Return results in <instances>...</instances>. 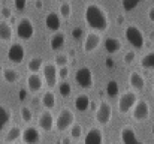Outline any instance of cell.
Wrapping results in <instances>:
<instances>
[{
    "label": "cell",
    "mask_w": 154,
    "mask_h": 144,
    "mask_svg": "<svg viewBox=\"0 0 154 144\" xmlns=\"http://www.w3.org/2000/svg\"><path fill=\"white\" fill-rule=\"evenodd\" d=\"M84 21L94 32H106L109 29V17L108 12L99 3H88L84 8Z\"/></svg>",
    "instance_id": "1"
},
{
    "label": "cell",
    "mask_w": 154,
    "mask_h": 144,
    "mask_svg": "<svg viewBox=\"0 0 154 144\" xmlns=\"http://www.w3.org/2000/svg\"><path fill=\"white\" fill-rule=\"evenodd\" d=\"M75 123V114L70 108L64 107L60 110L57 119H55V123H54V129L57 132H66L67 129H70V126Z\"/></svg>",
    "instance_id": "2"
},
{
    "label": "cell",
    "mask_w": 154,
    "mask_h": 144,
    "mask_svg": "<svg viewBox=\"0 0 154 144\" xmlns=\"http://www.w3.org/2000/svg\"><path fill=\"white\" fill-rule=\"evenodd\" d=\"M124 38L127 39V42L133 48H142L145 45L144 32H142L139 27L133 26V24H129V26L124 29Z\"/></svg>",
    "instance_id": "3"
},
{
    "label": "cell",
    "mask_w": 154,
    "mask_h": 144,
    "mask_svg": "<svg viewBox=\"0 0 154 144\" xmlns=\"http://www.w3.org/2000/svg\"><path fill=\"white\" fill-rule=\"evenodd\" d=\"M138 95L133 90H126L121 95H118V113L120 114H129V111H132V108L135 107V104L138 102Z\"/></svg>",
    "instance_id": "4"
},
{
    "label": "cell",
    "mask_w": 154,
    "mask_h": 144,
    "mask_svg": "<svg viewBox=\"0 0 154 144\" xmlns=\"http://www.w3.org/2000/svg\"><path fill=\"white\" fill-rule=\"evenodd\" d=\"M41 72H42L41 75H42L44 83H45L50 89H52V87L57 86V81H58V68L55 66L54 62H47V63H44Z\"/></svg>",
    "instance_id": "5"
},
{
    "label": "cell",
    "mask_w": 154,
    "mask_h": 144,
    "mask_svg": "<svg viewBox=\"0 0 154 144\" xmlns=\"http://www.w3.org/2000/svg\"><path fill=\"white\" fill-rule=\"evenodd\" d=\"M35 35V24L30 18L23 17L17 23V36L21 41H30Z\"/></svg>",
    "instance_id": "6"
},
{
    "label": "cell",
    "mask_w": 154,
    "mask_h": 144,
    "mask_svg": "<svg viewBox=\"0 0 154 144\" xmlns=\"http://www.w3.org/2000/svg\"><path fill=\"white\" fill-rule=\"evenodd\" d=\"M96 111V114H94V119H96V122L100 125V126H106V125H109V122H111V119H112V107H111V104L108 102V101H100L99 104H97V108L94 110Z\"/></svg>",
    "instance_id": "7"
},
{
    "label": "cell",
    "mask_w": 154,
    "mask_h": 144,
    "mask_svg": "<svg viewBox=\"0 0 154 144\" xmlns=\"http://www.w3.org/2000/svg\"><path fill=\"white\" fill-rule=\"evenodd\" d=\"M75 81L81 89H91L94 84V77L93 72L88 66H81L75 72Z\"/></svg>",
    "instance_id": "8"
},
{
    "label": "cell",
    "mask_w": 154,
    "mask_h": 144,
    "mask_svg": "<svg viewBox=\"0 0 154 144\" xmlns=\"http://www.w3.org/2000/svg\"><path fill=\"white\" fill-rule=\"evenodd\" d=\"M130 113L136 122H145L150 117V104L144 99H138V102L135 104Z\"/></svg>",
    "instance_id": "9"
},
{
    "label": "cell",
    "mask_w": 154,
    "mask_h": 144,
    "mask_svg": "<svg viewBox=\"0 0 154 144\" xmlns=\"http://www.w3.org/2000/svg\"><path fill=\"white\" fill-rule=\"evenodd\" d=\"M100 44H102V35L99 32H94V30L88 32L85 35V39H84V53L90 54V53L96 51Z\"/></svg>",
    "instance_id": "10"
},
{
    "label": "cell",
    "mask_w": 154,
    "mask_h": 144,
    "mask_svg": "<svg viewBox=\"0 0 154 144\" xmlns=\"http://www.w3.org/2000/svg\"><path fill=\"white\" fill-rule=\"evenodd\" d=\"M54 123H55V119L52 116L51 110H44L41 114H39V119H38V125H39V129L44 131V132H51L54 129Z\"/></svg>",
    "instance_id": "11"
},
{
    "label": "cell",
    "mask_w": 154,
    "mask_h": 144,
    "mask_svg": "<svg viewBox=\"0 0 154 144\" xmlns=\"http://www.w3.org/2000/svg\"><path fill=\"white\" fill-rule=\"evenodd\" d=\"M21 140L24 144H38L41 141V131L36 126H27L21 132Z\"/></svg>",
    "instance_id": "12"
},
{
    "label": "cell",
    "mask_w": 154,
    "mask_h": 144,
    "mask_svg": "<svg viewBox=\"0 0 154 144\" xmlns=\"http://www.w3.org/2000/svg\"><path fill=\"white\" fill-rule=\"evenodd\" d=\"M26 57V50L21 44L15 42V44H11V47L8 50V59L12 62V63H21Z\"/></svg>",
    "instance_id": "13"
},
{
    "label": "cell",
    "mask_w": 154,
    "mask_h": 144,
    "mask_svg": "<svg viewBox=\"0 0 154 144\" xmlns=\"http://www.w3.org/2000/svg\"><path fill=\"white\" fill-rule=\"evenodd\" d=\"M120 138H121V143L123 144H144L136 135L135 129L132 126H123L121 131H120Z\"/></svg>",
    "instance_id": "14"
},
{
    "label": "cell",
    "mask_w": 154,
    "mask_h": 144,
    "mask_svg": "<svg viewBox=\"0 0 154 144\" xmlns=\"http://www.w3.org/2000/svg\"><path fill=\"white\" fill-rule=\"evenodd\" d=\"M103 143V132L100 128H90L84 135V144H102Z\"/></svg>",
    "instance_id": "15"
},
{
    "label": "cell",
    "mask_w": 154,
    "mask_h": 144,
    "mask_svg": "<svg viewBox=\"0 0 154 144\" xmlns=\"http://www.w3.org/2000/svg\"><path fill=\"white\" fill-rule=\"evenodd\" d=\"M26 84H27V89L29 92L32 93H38L42 90L44 87V80H42V75L41 74H30L26 80Z\"/></svg>",
    "instance_id": "16"
},
{
    "label": "cell",
    "mask_w": 154,
    "mask_h": 144,
    "mask_svg": "<svg viewBox=\"0 0 154 144\" xmlns=\"http://www.w3.org/2000/svg\"><path fill=\"white\" fill-rule=\"evenodd\" d=\"M45 26L51 32H58L61 27V17L55 12H48L45 17Z\"/></svg>",
    "instance_id": "17"
},
{
    "label": "cell",
    "mask_w": 154,
    "mask_h": 144,
    "mask_svg": "<svg viewBox=\"0 0 154 144\" xmlns=\"http://www.w3.org/2000/svg\"><path fill=\"white\" fill-rule=\"evenodd\" d=\"M129 83H130V86H132L135 90H144V89H145V78H144V75H142L141 72H138V71L130 72V75H129Z\"/></svg>",
    "instance_id": "18"
},
{
    "label": "cell",
    "mask_w": 154,
    "mask_h": 144,
    "mask_svg": "<svg viewBox=\"0 0 154 144\" xmlns=\"http://www.w3.org/2000/svg\"><path fill=\"white\" fill-rule=\"evenodd\" d=\"M14 38L12 26L6 20H0V41L2 42H11Z\"/></svg>",
    "instance_id": "19"
},
{
    "label": "cell",
    "mask_w": 154,
    "mask_h": 144,
    "mask_svg": "<svg viewBox=\"0 0 154 144\" xmlns=\"http://www.w3.org/2000/svg\"><path fill=\"white\" fill-rule=\"evenodd\" d=\"M103 47H105V51L108 54H115L121 50V41L114 38V36H109L103 41Z\"/></svg>",
    "instance_id": "20"
},
{
    "label": "cell",
    "mask_w": 154,
    "mask_h": 144,
    "mask_svg": "<svg viewBox=\"0 0 154 144\" xmlns=\"http://www.w3.org/2000/svg\"><path fill=\"white\" fill-rule=\"evenodd\" d=\"M64 44H66V35L63 33V32H54V35L51 36V39H50V47L54 50V51H57V50H61V48L64 47Z\"/></svg>",
    "instance_id": "21"
},
{
    "label": "cell",
    "mask_w": 154,
    "mask_h": 144,
    "mask_svg": "<svg viewBox=\"0 0 154 144\" xmlns=\"http://www.w3.org/2000/svg\"><path fill=\"white\" fill-rule=\"evenodd\" d=\"M2 77H3V80L6 83L14 84V83H17L20 80V72L17 69H14V68H5L2 71Z\"/></svg>",
    "instance_id": "22"
},
{
    "label": "cell",
    "mask_w": 154,
    "mask_h": 144,
    "mask_svg": "<svg viewBox=\"0 0 154 144\" xmlns=\"http://www.w3.org/2000/svg\"><path fill=\"white\" fill-rule=\"evenodd\" d=\"M90 98L87 95H78L75 98V101H73V104H75V108L78 110V111H81V113H84V111H87L88 108H90Z\"/></svg>",
    "instance_id": "23"
},
{
    "label": "cell",
    "mask_w": 154,
    "mask_h": 144,
    "mask_svg": "<svg viewBox=\"0 0 154 144\" xmlns=\"http://www.w3.org/2000/svg\"><path fill=\"white\" fill-rule=\"evenodd\" d=\"M44 66V60L42 57H32L29 62H27V71L30 74H39L41 69Z\"/></svg>",
    "instance_id": "24"
},
{
    "label": "cell",
    "mask_w": 154,
    "mask_h": 144,
    "mask_svg": "<svg viewBox=\"0 0 154 144\" xmlns=\"http://www.w3.org/2000/svg\"><path fill=\"white\" fill-rule=\"evenodd\" d=\"M41 104H42V107H44L45 110H52V108L55 107V104H57V101H55V95L52 93L51 90L45 92L44 95L41 96Z\"/></svg>",
    "instance_id": "25"
},
{
    "label": "cell",
    "mask_w": 154,
    "mask_h": 144,
    "mask_svg": "<svg viewBox=\"0 0 154 144\" xmlns=\"http://www.w3.org/2000/svg\"><path fill=\"white\" fill-rule=\"evenodd\" d=\"M21 128L20 126H12V128H9V131L6 132V135H5V141L9 144L15 143L17 140H20L21 138Z\"/></svg>",
    "instance_id": "26"
},
{
    "label": "cell",
    "mask_w": 154,
    "mask_h": 144,
    "mask_svg": "<svg viewBox=\"0 0 154 144\" xmlns=\"http://www.w3.org/2000/svg\"><path fill=\"white\" fill-rule=\"evenodd\" d=\"M9 122H11V110L0 104V132L8 126Z\"/></svg>",
    "instance_id": "27"
},
{
    "label": "cell",
    "mask_w": 154,
    "mask_h": 144,
    "mask_svg": "<svg viewBox=\"0 0 154 144\" xmlns=\"http://www.w3.org/2000/svg\"><path fill=\"white\" fill-rule=\"evenodd\" d=\"M72 5H70V2H61V5H60V8H58V15L61 17V18H64V20H69L70 17H72Z\"/></svg>",
    "instance_id": "28"
},
{
    "label": "cell",
    "mask_w": 154,
    "mask_h": 144,
    "mask_svg": "<svg viewBox=\"0 0 154 144\" xmlns=\"http://www.w3.org/2000/svg\"><path fill=\"white\" fill-rule=\"evenodd\" d=\"M141 66L145 69H154V51L147 53L142 59H141Z\"/></svg>",
    "instance_id": "29"
},
{
    "label": "cell",
    "mask_w": 154,
    "mask_h": 144,
    "mask_svg": "<svg viewBox=\"0 0 154 144\" xmlns=\"http://www.w3.org/2000/svg\"><path fill=\"white\" fill-rule=\"evenodd\" d=\"M69 56L64 54V53H57L55 57H54V63L57 68H61V66H67L69 65Z\"/></svg>",
    "instance_id": "30"
},
{
    "label": "cell",
    "mask_w": 154,
    "mask_h": 144,
    "mask_svg": "<svg viewBox=\"0 0 154 144\" xmlns=\"http://www.w3.org/2000/svg\"><path fill=\"white\" fill-rule=\"evenodd\" d=\"M69 132H70V138H73V140H79L84 135V129H82V126L79 123H73L70 126Z\"/></svg>",
    "instance_id": "31"
},
{
    "label": "cell",
    "mask_w": 154,
    "mask_h": 144,
    "mask_svg": "<svg viewBox=\"0 0 154 144\" xmlns=\"http://www.w3.org/2000/svg\"><path fill=\"white\" fill-rule=\"evenodd\" d=\"M118 90H120L118 83L115 80H109L106 84V95L111 96V98H115V96H118Z\"/></svg>",
    "instance_id": "32"
},
{
    "label": "cell",
    "mask_w": 154,
    "mask_h": 144,
    "mask_svg": "<svg viewBox=\"0 0 154 144\" xmlns=\"http://www.w3.org/2000/svg\"><path fill=\"white\" fill-rule=\"evenodd\" d=\"M20 116H21V120H24L26 123H30V122L33 120V111H32V108H29V107H21Z\"/></svg>",
    "instance_id": "33"
},
{
    "label": "cell",
    "mask_w": 154,
    "mask_h": 144,
    "mask_svg": "<svg viewBox=\"0 0 154 144\" xmlns=\"http://www.w3.org/2000/svg\"><path fill=\"white\" fill-rule=\"evenodd\" d=\"M58 93H60V96H63V98L70 96V93H72V87H70V84L66 83V81L60 83V84H58Z\"/></svg>",
    "instance_id": "34"
},
{
    "label": "cell",
    "mask_w": 154,
    "mask_h": 144,
    "mask_svg": "<svg viewBox=\"0 0 154 144\" xmlns=\"http://www.w3.org/2000/svg\"><path fill=\"white\" fill-rule=\"evenodd\" d=\"M144 0H123L121 2V6H123V9L124 11H133L139 3H142Z\"/></svg>",
    "instance_id": "35"
},
{
    "label": "cell",
    "mask_w": 154,
    "mask_h": 144,
    "mask_svg": "<svg viewBox=\"0 0 154 144\" xmlns=\"http://www.w3.org/2000/svg\"><path fill=\"white\" fill-rule=\"evenodd\" d=\"M123 60H124L126 65H132V63L136 60V51H135V50H129V51L124 54Z\"/></svg>",
    "instance_id": "36"
},
{
    "label": "cell",
    "mask_w": 154,
    "mask_h": 144,
    "mask_svg": "<svg viewBox=\"0 0 154 144\" xmlns=\"http://www.w3.org/2000/svg\"><path fill=\"white\" fill-rule=\"evenodd\" d=\"M69 74H70V71H69V66H61V68H58V78H61V80H66V78L69 77Z\"/></svg>",
    "instance_id": "37"
},
{
    "label": "cell",
    "mask_w": 154,
    "mask_h": 144,
    "mask_svg": "<svg viewBox=\"0 0 154 144\" xmlns=\"http://www.w3.org/2000/svg\"><path fill=\"white\" fill-rule=\"evenodd\" d=\"M14 5L17 11H24L27 6V0H14Z\"/></svg>",
    "instance_id": "38"
},
{
    "label": "cell",
    "mask_w": 154,
    "mask_h": 144,
    "mask_svg": "<svg viewBox=\"0 0 154 144\" xmlns=\"http://www.w3.org/2000/svg\"><path fill=\"white\" fill-rule=\"evenodd\" d=\"M84 35V32H82V29L81 27H75L73 30H72V38L75 39V41H78V39H81V36Z\"/></svg>",
    "instance_id": "39"
},
{
    "label": "cell",
    "mask_w": 154,
    "mask_h": 144,
    "mask_svg": "<svg viewBox=\"0 0 154 144\" xmlns=\"http://www.w3.org/2000/svg\"><path fill=\"white\" fill-rule=\"evenodd\" d=\"M2 15H3V18H11L12 17V11L8 6H5V8H2Z\"/></svg>",
    "instance_id": "40"
},
{
    "label": "cell",
    "mask_w": 154,
    "mask_h": 144,
    "mask_svg": "<svg viewBox=\"0 0 154 144\" xmlns=\"http://www.w3.org/2000/svg\"><path fill=\"white\" fill-rule=\"evenodd\" d=\"M148 18H150V21L154 23V6L148 8Z\"/></svg>",
    "instance_id": "41"
},
{
    "label": "cell",
    "mask_w": 154,
    "mask_h": 144,
    "mask_svg": "<svg viewBox=\"0 0 154 144\" xmlns=\"http://www.w3.org/2000/svg\"><path fill=\"white\" fill-rule=\"evenodd\" d=\"M70 141H72L70 137H63L61 138V144H70Z\"/></svg>",
    "instance_id": "42"
},
{
    "label": "cell",
    "mask_w": 154,
    "mask_h": 144,
    "mask_svg": "<svg viewBox=\"0 0 154 144\" xmlns=\"http://www.w3.org/2000/svg\"><path fill=\"white\" fill-rule=\"evenodd\" d=\"M26 95H27V92H26L24 89H23V90H20V99H21V101H24V99H26Z\"/></svg>",
    "instance_id": "43"
},
{
    "label": "cell",
    "mask_w": 154,
    "mask_h": 144,
    "mask_svg": "<svg viewBox=\"0 0 154 144\" xmlns=\"http://www.w3.org/2000/svg\"><path fill=\"white\" fill-rule=\"evenodd\" d=\"M35 6H36L38 9H42V6H44V3H42L41 0H36V3H35Z\"/></svg>",
    "instance_id": "44"
},
{
    "label": "cell",
    "mask_w": 154,
    "mask_h": 144,
    "mask_svg": "<svg viewBox=\"0 0 154 144\" xmlns=\"http://www.w3.org/2000/svg\"><path fill=\"white\" fill-rule=\"evenodd\" d=\"M123 23H124V17L120 15V17H118V24H123Z\"/></svg>",
    "instance_id": "45"
},
{
    "label": "cell",
    "mask_w": 154,
    "mask_h": 144,
    "mask_svg": "<svg viewBox=\"0 0 154 144\" xmlns=\"http://www.w3.org/2000/svg\"><path fill=\"white\" fill-rule=\"evenodd\" d=\"M2 71H3V69H2V65H0V72H2Z\"/></svg>",
    "instance_id": "46"
},
{
    "label": "cell",
    "mask_w": 154,
    "mask_h": 144,
    "mask_svg": "<svg viewBox=\"0 0 154 144\" xmlns=\"http://www.w3.org/2000/svg\"><path fill=\"white\" fill-rule=\"evenodd\" d=\"M57 2H64V0H57Z\"/></svg>",
    "instance_id": "47"
},
{
    "label": "cell",
    "mask_w": 154,
    "mask_h": 144,
    "mask_svg": "<svg viewBox=\"0 0 154 144\" xmlns=\"http://www.w3.org/2000/svg\"><path fill=\"white\" fill-rule=\"evenodd\" d=\"M153 134H154V125H153Z\"/></svg>",
    "instance_id": "48"
},
{
    "label": "cell",
    "mask_w": 154,
    "mask_h": 144,
    "mask_svg": "<svg viewBox=\"0 0 154 144\" xmlns=\"http://www.w3.org/2000/svg\"><path fill=\"white\" fill-rule=\"evenodd\" d=\"M111 144H118V143H111Z\"/></svg>",
    "instance_id": "49"
},
{
    "label": "cell",
    "mask_w": 154,
    "mask_h": 144,
    "mask_svg": "<svg viewBox=\"0 0 154 144\" xmlns=\"http://www.w3.org/2000/svg\"><path fill=\"white\" fill-rule=\"evenodd\" d=\"M79 144H84V143H79Z\"/></svg>",
    "instance_id": "50"
},
{
    "label": "cell",
    "mask_w": 154,
    "mask_h": 144,
    "mask_svg": "<svg viewBox=\"0 0 154 144\" xmlns=\"http://www.w3.org/2000/svg\"><path fill=\"white\" fill-rule=\"evenodd\" d=\"M12 144H15V143H12Z\"/></svg>",
    "instance_id": "51"
}]
</instances>
